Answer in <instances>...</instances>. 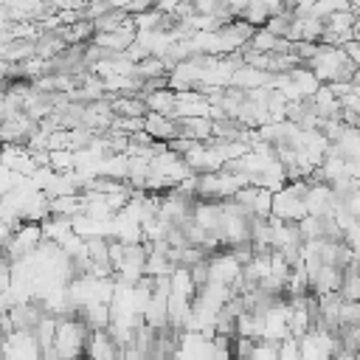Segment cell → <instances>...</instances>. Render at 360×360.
Segmentation results:
<instances>
[{"instance_id":"cell-1","label":"cell","mask_w":360,"mask_h":360,"mask_svg":"<svg viewBox=\"0 0 360 360\" xmlns=\"http://www.w3.org/2000/svg\"><path fill=\"white\" fill-rule=\"evenodd\" d=\"M155 6H158V0H130L127 12L130 15H144V12H152Z\"/></svg>"},{"instance_id":"cell-2","label":"cell","mask_w":360,"mask_h":360,"mask_svg":"<svg viewBox=\"0 0 360 360\" xmlns=\"http://www.w3.org/2000/svg\"><path fill=\"white\" fill-rule=\"evenodd\" d=\"M357 326H360V318H357Z\"/></svg>"}]
</instances>
